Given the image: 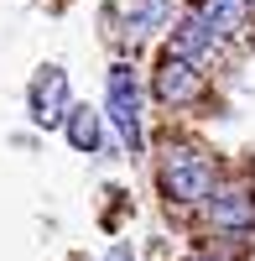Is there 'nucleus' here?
<instances>
[{
    "instance_id": "1",
    "label": "nucleus",
    "mask_w": 255,
    "mask_h": 261,
    "mask_svg": "<svg viewBox=\"0 0 255 261\" xmlns=\"http://www.w3.org/2000/svg\"><path fill=\"white\" fill-rule=\"evenodd\" d=\"M162 188L177 204H203L214 199V157H203L198 146H172L162 162Z\"/></svg>"
},
{
    "instance_id": "2",
    "label": "nucleus",
    "mask_w": 255,
    "mask_h": 261,
    "mask_svg": "<svg viewBox=\"0 0 255 261\" xmlns=\"http://www.w3.org/2000/svg\"><path fill=\"white\" fill-rule=\"evenodd\" d=\"M104 110H110L120 141L131 151H141V94H136V73L125 63H115L110 79H104Z\"/></svg>"
},
{
    "instance_id": "3",
    "label": "nucleus",
    "mask_w": 255,
    "mask_h": 261,
    "mask_svg": "<svg viewBox=\"0 0 255 261\" xmlns=\"http://www.w3.org/2000/svg\"><path fill=\"white\" fill-rule=\"evenodd\" d=\"M68 73L57 68V63H47V68H42L37 79H31V120L37 125H68Z\"/></svg>"
},
{
    "instance_id": "4",
    "label": "nucleus",
    "mask_w": 255,
    "mask_h": 261,
    "mask_svg": "<svg viewBox=\"0 0 255 261\" xmlns=\"http://www.w3.org/2000/svg\"><path fill=\"white\" fill-rule=\"evenodd\" d=\"M198 94H203V73H198L182 53L167 47L162 63H156V99H162V105H193Z\"/></svg>"
},
{
    "instance_id": "5",
    "label": "nucleus",
    "mask_w": 255,
    "mask_h": 261,
    "mask_svg": "<svg viewBox=\"0 0 255 261\" xmlns=\"http://www.w3.org/2000/svg\"><path fill=\"white\" fill-rule=\"evenodd\" d=\"M219 42H224V37L208 27L198 11H193V16H182L177 27H172V53H182L187 63H214V58H219Z\"/></svg>"
},
{
    "instance_id": "6",
    "label": "nucleus",
    "mask_w": 255,
    "mask_h": 261,
    "mask_svg": "<svg viewBox=\"0 0 255 261\" xmlns=\"http://www.w3.org/2000/svg\"><path fill=\"white\" fill-rule=\"evenodd\" d=\"M208 220L219 230H255V193L250 188H229L208 199Z\"/></svg>"
},
{
    "instance_id": "7",
    "label": "nucleus",
    "mask_w": 255,
    "mask_h": 261,
    "mask_svg": "<svg viewBox=\"0 0 255 261\" xmlns=\"http://www.w3.org/2000/svg\"><path fill=\"white\" fill-rule=\"evenodd\" d=\"M245 0H198V16L214 27L219 37H235V32H245Z\"/></svg>"
},
{
    "instance_id": "8",
    "label": "nucleus",
    "mask_w": 255,
    "mask_h": 261,
    "mask_svg": "<svg viewBox=\"0 0 255 261\" xmlns=\"http://www.w3.org/2000/svg\"><path fill=\"white\" fill-rule=\"evenodd\" d=\"M125 16H131V32L146 37V32L172 21V0H125Z\"/></svg>"
},
{
    "instance_id": "9",
    "label": "nucleus",
    "mask_w": 255,
    "mask_h": 261,
    "mask_svg": "<svg viewBox=\"0 0 255 261\" xmlns=\"http://www.w3.org/2000/svg\"><path fill=\"white\" fill-rule=\"evenodd\" d=\"M68 141H73V151H99V115L94 110H68Z\"/></svg>"
},
{
    "instance_id": "10",
    "label": "nucleus",
    "mask_w": 255,
    "mask_h": 261,
    "mask_svg": "<svg viewBox=\"0 0 255 261\" xmlns=\"http://www.w3.org/2000/svg\"><path fill=\"white\" fill-rule=\"evenodd\" d=\"M104 261H136V251L120 241V246H110V256H104Z\"/></svg>"
},
{
    "instance_id": "11",
    "label": "nucleus",
    "mask_w": 255,
    "mask_h": 261,
    "mask_svg": "<svg viewBox=\"0 0 255 261\" xmlns=\"http://www.w3.org/2000/svg\"><path fill=\"white\" fill-rule=\"evenodd\" d=\"M187 261H208V256H187Z\"/></svg>"
},
{
    "instance_id": "12",
    "label": "nucleus",
    "mask_w": 255,
    "mask_h": 261,
    "mask_svg": "<svg viewBox=\"0 0 255 261\" xmlns=\"http://www.w3.org/2000/svg\"><path fill=\"white\" fill-rule=\"evenodd\" d=\"M245 6H255V0H245Z\"/></svg>"
}]
</instances>
